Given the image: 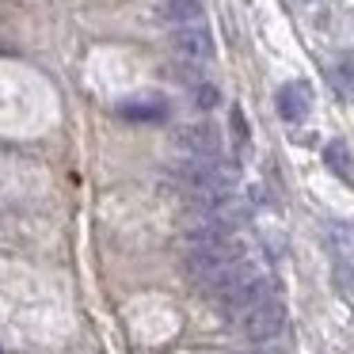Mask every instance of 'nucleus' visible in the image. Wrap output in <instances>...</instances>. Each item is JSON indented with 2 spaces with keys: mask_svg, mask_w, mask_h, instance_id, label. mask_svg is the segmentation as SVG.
Returning <instances> with one entry per match:
<instances>
[{
  "mask_svg": "<svg viewBox=\"0 0 354 354\" xmlns=\"http://www.w3.org/2000/svg\"><path fill=\"white\" fill-rule=\"evenodd\" d=\"M232 328H236V335L244 339V343L259 346V343H274L278 335H282L286 328V301L282 293H267L263 301H255L252 308H244V313L236 316V320H229Z\"/></svg>",
  "mask_w": 354,
  "mask_h": 354,
  "instance_id": "obj_1",
  "label": "nucleus"
},
{
  "mask_svg": "<svg viewBox=\"0 0 354 354\" xmlns=\"http://www.w3.org/2000/svg\"><path fill=\"white\" fill-rule=\"evenodd\" d=\"M202 0H156L153 4V19L156 24H168V27H183L202 19Z\"/></svg>",
  "mask_w": 354,
  "mask_h": 354,
  "instance_id": "obj_6",
  "label": "nucleus"
},
{
  "mask_svg": "<svg viewBox=\"0 0 354 354\" xmlns=\"http://www.w3.org/2000/svg\"><path fill=\"white\" fill-rule=\"evenodd\" d=\"M118 118L126 122H164L168 118V100L164 95H133V100L118 103Z\"/></svg>",
  "mask_w": 354,
  "mask_h": 354,
  "instance_id": "obj_5",
  "label": "nucleus"
},
{
  "mask_svg": "<svg viewBox=\"0 0 354 354\" xmlns=\"http://www.w3.org/2000/svg\"><path fill=\"white\" fill-rule=\"evenodd\" d=\"M324 164H328V168L335 171L339 179L354 183V156H351V149H346L343 141H331V145L324 149Z\"/></svg>",
  "mask_w": 354,
  "mask_h": 354,
  "instance_id": "obj_7",
  "label": "nucleus"
},
{
  "mask_svg": "<svg viewBox=\"0 0 354 354\" xmlns=\"http://www.w3.org/2000/svg\"><path fill=\"white\" fill-rule=\"evenodd\" d=\"M168 50H171V57H176L179 65H191V69H194V65L214 62L217 42H214V31H209L202 19H194V24H183V27L171 31Z\"/></svg>",
  "mask_w": 354,
  "mask_h": 354,
  "instance_id": "obj_3",
  "label": "nucleus"
},
{
  "mask_svg": "<svg viewBox=\"0 0 354 354\" xmlns=\"http://www.w3.org/2000/svg\"><path fill=\"white\" fill-rule=\"evenodd\" d=\"M274 111L282 122H305L313 115V88L305 80H290V84L278 88L274 95Z\"/></svg>",
  "mask_w": 354,
  "mask_h": 354,
  "instance_id": "obj_4",
  "label": "nucleus"
},
{
  "mask_svg": "<svg viewBox=\"0 0 354 354\" xmlns=\"http://www.w3.org/2000/svg\"><path fill=\"white\" fill-rule=\"evenodd\" d=\"M171 149L187 160H221V149H225V138L214 122H179L171 130Z\"/></svg>",
  "mask_w": 354,
  "mask_h": 354,
  "instance_id": "obj_2",
  "label": "nucleus"
},
{
  "mask_svg": "<svg viewBox=\"0 0 354 354\" xmlns=\"http://www.w3.org/2000/svg\"><path fill=\"white\" fill-rule=\"evenodd\" d=\"M194 103H198V111H214L217 103H221V88H217L214 80H198V84H194Z\"/></svg>",
  "mask_w": 354,
  "mask_h": 354,
  "instance_id": "obj_9",
  "label": "nucleus"
},
{
  "mask_svg": "<svg viewBox=\"0 0 354 354\" xmlns=\"http://www.w3.org/2000/svg\"><path fill=\"white\" fill-rule=\"evenodd\" d=\"M229 138H232V153L248 156V149H252V130H248V115L240 107L229 111Z\"/></svg>",
  "mask_w": 354,
  "mask_h": 354,
  "instance_id": "obj_8",
  "label": "nucleus"
},
{
  "mask_svg": "<svg viewBox=\"0 0 354 354\" xmlns=\"http://www.w3.org/2000/svg\"><path fill=\"white\" fill-rule=\"evenodd\" d=\"M252 354H286V351H282V346H274V343H259Z\"/></svg>",
  "mask_w": 354,
  "mask_h": 354,
  "instance_id": "obj_10",
  "label": "nucleus"
}]
</instances>
